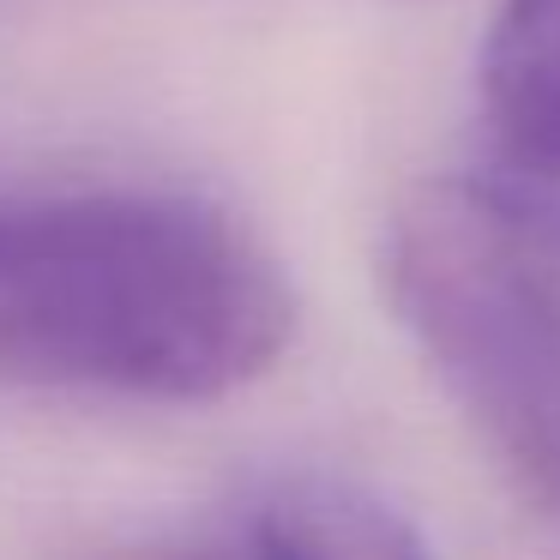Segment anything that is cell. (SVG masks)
<instances>
[{"label":"cell","instance_id":"3957f363","mask_svg":"<svg viewBox=\"0 0 560 560\" xmlns=\"http://www.w3.org/2000/svg\"><path fill=\"white\" fill-rule=\"evenodd\" d=\"M476 97L494 182H560V0H506L482 37Z\"/></svg>","mask_w":560,"mask_h":560},{"label":"cell","instance_id":"7a4b0ae2","mask_svg":"<svg viewBox=\"0 0 560 560\" xmlns=\"http://www.w3.org/2000/svg\"><path fill=\"white\" fill-rule=\"evenodd\" d=\"M380 278L476 440L560 518V247L482 175L422 182L386 218Z\"/></svg>","mask_w":560,"mask_h":560},{"label":"cell","instance_id":"277c9868","mask_svg":"<svg viewBox=\"0 0 560 560\" xmlns=\"http://www.w3.org/2000/svg\"><path fill=\"white\" fill-rule=\"evenodd\" d=\"M254 560H434L410 518L350 476H278L247 518Z\"/></svg>","mask_w":560,"mask_h":560},{"label":"cell","instance_id":"6da1fadb","mask_svg":"<svg viewBox=\"0 0 560 560\" xmlns=\"http://www.w3.org/2000/svg\"><path fill=\"white\" fill-rule=\"evenodd\" d=\"M295 290L235 211L170 187L0 199V386L211 404L271 374Z\"/></svg>","mask_w":560,"mask_h":560},{"label":"cell","instance_id":"5b68a950","mask_svg":"<svg viewBox=\"0 0 560 560\" xmlns=\"http://www.w3.org/2000/svg\"><path fill=\"white\" fill-rule=\"evenodd\" d=\"M482 182L494 187L548 247H560V182H494V175H482Z\"/></svg>","mask_w":560,"mask_h":560},{"label":"cell","instance_id":"8992f818","mask_svg":"<svg viewBox=\"0 0 560 560\" xmlns=\"http://www.w3.org/2000/svg\"><path fill=\"white\" fill-rule=\"evenodd\" d=\"M97 560H254L247 542H133V548H109Z\"/></svg>","mask_w":560,"mask_h":560}]
</instances>
